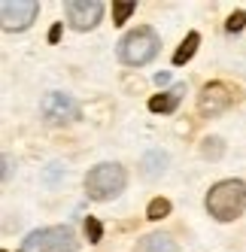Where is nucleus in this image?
<instances>
[{
	"label": "nucleus",
	"instance_id": "1",
	"mask_svg": "<svg viewBox=\"0 0 246 252\" xmlns=\"http://www.w3.org/2000/svg\"><path fill=\"white\" fill-rule=\"evenodd\" d=\"M246 210V183L243 179H222L207 191V213L216 222H234Z\"/></svg>",
	"mask_w": 246,
	"mask_h": 252
},
{
	"label": "nucleus",
	"instance_id": "2",
	"mask_svg": "<svg viewBox=\"0 0 246 252\" xmlns=\"http://www.w3.org/2000/svg\"><path fill=\"white\" fill-rule=\"evenodd\" d=\"M125 186H128V173L122 164H113V161L94 164L85 176V194L92 201H113L125 191Z\"/></svg>",
	"mask_w": 246,
	"mask_h": 252
},
{
	"label": "nucleus",
	"instance_id": "3",
	"mask_svg": "<svg viewBox=\"0 0 246 252\" xmlns=\"http://www.w3.org/2000/svg\"><path fill=\"white\" fill-rule=\"evenodd\" d=\"M158 52H161V40H158V33L152 28H137V31L125 33L122 43H119V58H122V64H128V67L149 64Z\"/></svg>",
	"mask_w": 246,
	"mask_h": 252
},
{
	"label": "nucleus",
	"instance_id": "4",
	"mask_svg": "<svg viewBox=\"0 0 246 252\" xmlns=\"http://www.w3.org/2000/svg\"><path fill=\"white\" fill-rule=\"evenodd\" d=\"M25 249H33V252H76V234L67 225L43 228V231H33L25 240Z\"/></svg>",
	"mask_w": 246,
	"mask_h": 252
},
{
	"label": "nucleus",
	"instance_id": "5",
	"mask_svg": "<svg viewBox=\"0 0 246 252\" xmlns=\"http://www.w3.org/2000/svg\"><path fill=\"white\" fill-rule=\"evenodd\" d=\"M40 113H43V122L52 125V128H64V125H73L79 119V103L64 94V92H49L40 103Z\"/></svg>",
	"mask_w": 246,
	"mask_h": 252
},
{
	"label": "nucleus",
	"instance_id": "6",
	"mask_svg": "<svg viewBox=\"0 0 246 252\" xmlns=\"http://www.w3.org/2000/svg\"><path fill=\"white\" fill-rule=\"evenodd\" d=\"M237 97H240V92L231 82H207L198 92V113L201 116H222Z\"/></svg>",
	"mask_w": 246,
	"mask_h": 252
},
{
	"label": "nucleus",
	"instance_id": "7",
	"mask_svg": "<svg viewBox=\"0 0 246 252\" xmlns=\"http://www.w3.org/2000/svg\"><path fill=\"white\" fill-rule=\"evenodd\" d=\"M37 15H40L37 0H6V3H0V25L6 33L28 31Z\"/></svg>",
	"mask_w": 246,
	"mask_h": 252
},
{
	"label": "nucleus",
	"instance_id": "8",
	"mask_svg": "<svg viewBox=\"0 0 246 252\" xmlns=\"http://www.w3.org/2000/svg\"><path fill=\"white\" fill-rule=\"evenodd\" d=\"M67 6V25L73 31H92L103 19V3L100 0H70Z\"/></svg>",
	"mask_w": 246,
	"mask_h": 252
},
{
	"label": "nucleus",
	"instance_id": "9",
	"mask_svg": "<svg viewBox=\"0 0 246 252\" xmlns=\"http://www.w3.org/2000/svg\"><path fill=\"white\" fill-rule=\"evenodd\" d=\"M183 97H185V82L173 85L170 92H158V94H152V97H149V113H161V116L177 113V106H180V100H183Z\"/></svg>",
	"mask_w": 246,
	"mask_h": 252
},
{
	"label": "nucleus",
	"instance_id": "10",
	"mask_svg": "<svg viewBox=\"0 0 246 252\" xmlns=\"http://www.w3.org/2000/svg\"><path fill=\"white\" fill-rule=\"evenodd\" d=\"M134 252H177V243H173L170 234H161V231H155V234H146V237H140Z\"/></svg>",
	"mask_w": 246,
	"mask_h": 252
},
{
	"label": "nucleus",
	"instance_id": "11",
	"mask_svg": "<svg viewBox=\"0 0 246 252\" xmlns=\"http://www.w3.org/2000/svg\"><path fill=\"white\" fill-rule=\"evenodd\" d=\"M198 46H201V33H198V31H188L185 40H183L180 49H177V55H173V64L183 67L185 61H191V58H195V52H198Z\"/></svg>",
	"mask_w": 246,
	"mask_h": 252
},
{
	"label": "nucleus",
	"instance_id": "12",
	"mask_svg": "<svg viewBox=\"0 0 246 252\" xmlns=\"http://www.w3.org/2000/svg\"><path fill=\"white\" fill-rule=\"evenodd\" d=\"M167 167V155L164 152H146L143 155V170H146V176H158Z\"/></svg>",
	"mask_w": 246,
	"mask_h": 252
},
{
	"label": "nucleus",
	"instance_id": "13",
	"mask_svg": "<svg viewBox=\"0 0 246 252\" xmlns=\"http://www.w3.org/2000/svg\"><path fill=\"white\" fill-rule=\"evenodd\" d=\"M170 201L167 197H152L149 201V207H146V219L149 222H158V219H164V216H170Z\"/></svg>",
	"mask_w": 246,
	"mask_h": 252
},
{
	"label": "nucleus",
	"instance_id": "14",
	"mask_svg": "<svg viewBox=\"0 0 246 252\" xmlns=\"http://www.w3.org/2000/svg\"><path fill=\"white\" fill-rule=\"evenodd\" d=\"M137 9V3H134V0H116V3H113V25H125L128 19H131V12Z\"/></svg>",
	"mask_w": 246,
	"mask_h": 252
},
{
	"label": "nucleus",
	"instance_id": "15",
	"mask_svg": "<svg viewBox=\"0 0 246 252\" xmlns=\"http://www.w3.org/2000/svg\"><path fill=\"white\" fill-rule=\"evenodd\" d=\"M222 152H225V143H222L219 137H207V140H201V155H204L207 161L222 158Z\"/></svg>",
	"mask_w": 246,
	"mask_h": 252
},
{
	"label": "nucleus",
	"instance_id": "16",
	"mask_svg": "<svg viewBox=\"0 0 246 252\" xmlns=\"http://www.w3.org/2000/svg\"><path fill=\"white\" fill-rule=\"evenodd\" d=\"M82 231H85V237H89V243H100V237H103V225L94 216H89V219L82 222Z\"/></svg>",
	"mask_w": 246,
	"mask_h": 252
},
{
	"label": "nucleus",
	"instance_id": "17",
	"mask_svg": "<svg viewBox=\"0 0 246 252\" xmlns=\"http://www.w3.org/2000/svg\"><path fill=\"white\" fill-rule=\"evenodd\" d=\"M243 28H246V9H237V12L228 15V22H225V31L228 33H240Z\"/></svg>",
	"mask_w": 246,
	"mask_h": 252
},
{
	"label": "nucleus",
	"instance_id": "18",
	"mask_svg": "<svg viewBox=\"0 0 246 252\" xmlns=\"http://www.w3.org/2000/svg\"><path fill=\"white\" fill-rule=\"evenodd\" d=\"M61 31H64L61 25H52V28H49V43H52V46H55V43L61 40Z\"/></svg>",
	"mask_w": 246,
	"mask_h": 252
},
{
	"label": "nucleus",
	"instance_id": "19",
	"mask_svg": "<svg viewBox=\"0 0 246 252\" xmlns=\"http://www.w3.org/2000/svg\"><path fill=\"white\" fill-rule=\"evenodd\" d=\"M167 82H170V73H164V70H161V73H155V85H161V88H164Z\"/></svg>",
	"mask_w": 246,
	"mask_h": 252
},
{
	"label": "nucleus",
	"instance_id": "20",
	"mask_svg": "<svg viewBox=\"0 0 246 252\" xmlns=\"http://www.w3.org/2000/svg\"><path fill=\"white\" fill-rule=\"evenodd\" d=\"M12 176V161H9V155H3V179H9Z\"/></svg>",
	"mask_w": 246,
	"mask_h": 252
}]
</instances>
